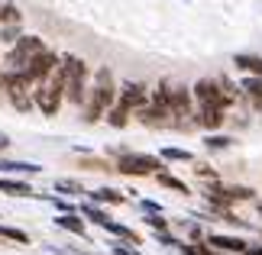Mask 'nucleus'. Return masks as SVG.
I'll return each instance as SVG.
<instances>
[{
	"label": "nucleus",
	"mask_w": 262,
	"mask_h": 255,
	"mask_svg": "<svg viewBox=\"0 0 262 255\" xmlns=\"http://www.w3.org/2000/svg\"><path fill=\"white\" fill-rule=\"evenodd\" d=\"M62 71H65V94H68V100H72V104H81L84 100V78H88L84 62L81 58H65Z\"/></svg>",
	"instance_id": "1"
},
{
	"label": "nucleus",
	"mask_w": 262,
	"mask_h": 255,
	"mask_svg": "<svg viewBox=\"0 0 262 255\" xmlns=\"http://www.w3.org/2000/svg\"><path fill=\"white\" fill-rule=\"evenodd\" d=\"M114 100V84H110V71H97V87H94V100L88 107V120H97L104 113V107Z\"/></svg>",
	"instance_id": "2"
},
{
	"label": "nucleus",
	"mask_w": 262,
	"mask_h": 255,
	"mask_svg": "<svg viewBox=\"0 0 262 255\" xmlns=\"http://www.w3.org/2000/svg\"><path fill=\"white\" fill-rule=\"evenodd\" d=\"M117 168L123 171V175H152V171H159V158H152V155H123L117 161Z\"/></svg>",
	"instance_id": "3"
},
{
	"label": "nucleus",
	"mask_w": 262,
	"mask_h": 255,
	"mask_svg": "<svg viewBox=\"0 0 262 255\" xmlns=\"http://www.w3.org/2000/svg\"><path fill=\"white\" fill-rule=\"evenodd\" d=\"M36 52H42V42H39V39H19L16 49L10 52L7 62L13 65V68H26V62H29V58H33Z\"/></svg>",
	"instance_id": "4"
},
{
	"label": "nucleus",
	"mask_w": 262,
	"mask_h": 255,
	"mask_svg": "<svg viewBox=\"0 0 262 255\" xmlns=\"http://www.w3.org/2000/svg\"><path fill=\"white\" fill-rule=\"evenodd\" d=\"M143 100H146V87L143 84H126L123 87V100H120V104L129 110V107H139Z\"/></svg>",
	"instance_id": "5"
},
{
	"label": "nucleus",
	"mask_w": 262,
	"mask_h": 255,
	"mask_svg": "<svg viewBox=\"0 0 262 255\" xmlns=\"http://www.w3.org/2000/svg\"><path fill=\"white\" fill-rule=\"evenodd\" d=\"M207 246H214V249H227V252H243V249H246V242H243V239H233V236H210V239H207Z\"/></svg>",
	"instance_id": "6"
},
{
	"label": "nucleus",
	"mask_w": 262,
	"mask_h": 255,
	"mask_svg": "<svg viewBox=\"0 0 262 255\" xmlns=\"http://www.w3.org/2000/svg\"><path fill=\"white\" fill-rule=\"evenodd\" d=\"M233 62H236V68H243V71H253V75H262V58H256V55H236Z\"/></svg>",
	"instance_id": "7"
},
{
	"label": "nucleus",
	"mask_w": 262,
	"mask_h": 255,
	"mask_svg": "<svg viewBox=\"0 0 262 255\" xmlns=\"http://www.w3.org/2000/svg\"><path fill=\"white\" fill-rule=\"evenodd\" d=\"M0 191H7V194H19V197H29V184H23V181H10V178H0Z\"/></svg>",
	"instance_id": "8"
},
{
	"label": "nucleus",
	"mask_w": 262,
	"mask_h": 255,
	"mask_svg": "<svg viewBox=\"0 0 262 255\" xmlns=\"http://www.w3.org/2000/svg\"><path fill=\"white\" fill-rule=\"evenodd\" d=\"M55 223H58L62 229H68V233H78V236H84V223L75 220L72 213H65V217H55Z\"/></svg>",
	"instance_id": "9"
},
{
	"label": "nucleus",
	"mask_w": 262,
	"mask_h": 255,
	"mask_svg": "<svg viewBox=\"0 0 262 255\" xmlns=\"http://www.w3.org/2000/svg\"><path fill=\"white\" fill-rule=\"evenodd\" d=\"M91 197H94V200H104V203H120V200H123L117 191H110V188H100V191L91 194Z\"/></svg>",
	"instance_id": "10"
},
{
	"label": "nucleus",
	"mask_w": 262,
	"mask_h": 255,
	"mask_svg": "<svg viewBox=\"0 0 262 255\" xmlns=\"http://www.w3.org/2000/svg\"><path fill=\"white\" fill-rule=\"evenodd\" d=\"M0 171H39V165H26V161H0Z\"/></svg>",
	"instance_id": "11"
},
{
	"label": "nucleus",
	"mask_w": 262,
	"mask_h": 255,
	"mask_svg": "<svg viewBox=\"0 0 262 255\" xmlns=\"http://www.w3.org/2000/svg\"><path fill=\"white\" fill-rule=\"evenodd\" d=\"M107 120H110V126H123V123H126V107H123V104H120V107H114Z\"/></svg>",
	"instance_id": "12"
},
{
	"label": "nucleus",
	"mask_w": 262,
	"mask_h": 255,
	"mask_svg": "<svg viewBox=\"0 0 262 255\" xmlns=\"http://www.w3.org/2000/svg\"><path fill=\"white\" fill-rule=\"evenodd\" d=\"M243 87L259 100V97H262V75H259V78H246V81H243Z\"/></svg>",
	"instance_id": "13"
},
{
	"label": "nucleus",
	"mask_w": 262,
	"mask_h": 255,
	"mask_svg": "<svg viewBox=\"0 0 262 255\" xmlns=\"http://www.w3.org/2000/svg\"><path fill=\"white\" fill-rule=\"evenodd\" d=\"M159 184H165V188H172V191H181V194L188 191L185 181H178V178H172V175H159Z\"/></svg>",
	"instance_id": "14"
},
{
	"label": "nucleus",
	"mask_w": 262,
	"mask_h": 255,
	"mask_svg": "<svg viewBox=\"0 0 262 255\" xmlns=\"http://www.w3.org/2000/svg\"><path fill=\"white\" fill-rule=\"evenodd\" d=\"M0 236H7V239H16V242H29V236L23 229H10V226H0Z\"/></svg>",
	"instance_id": "15"
},
{
	"label": "nucleus",
	"mask_w": 262,
	"mask_h": 255,
	"mask_svg": "<svg viewBox=\"0 0 262 255\" xmlns=\"http://www.w3.org/2000/svg\"><path fill=\"white\" fill-rule=\"evenodd\" d=\"M162 158H175V161H191V152H185V149H165V152H162Z\"/></svg>",
	"instance_id": "16"
},
{
	"label": "nucleus",
	"mask_w": 262,
	"mask_h": 255,
	"mask_svg": "<svg viewBox=\"0 0 262 255\" xmlns=\"http://www.w3.org/2000/svg\"><path fill=\"white\" fill-rule=\"evenodd\" d=\"M81 210H84V213H88V217L94 220V223H100V226L107 223V213H104V210H97V207H81Z\"/></svg>",
	"instance_id": "17"
},
{
	"label": "nucleus",
	"mask_w": 262,
	"mask_h": 255,
	"mask_svg": "<svg viewBox=\"0 0 262 255\" xmlns=\"http://www.w3.org/2000/svg\"><path fill=\"white\" fill-rule=\"evenodd\" d=\"M7 19H16V23H19V13H16V7H0V23H7Z\"/></svg>",
	"instance_id": "18"
},
{
	"label": "nucleus",
	"mask_w": 262,
	"mask_h": 255,
	"mask_svg": "<svg viewBox=\"0 0 262 255\" xmlns=\"http://www.w3.org/2000/svg\"><path fill=\"white\" fill-rule=\"evenodd\" d=\"M55 191H62V194H78V191H81V184H75V181H58Z\"/></svg>",
	"instance_id": "19"
},
{
	"label": "nucleus",
	"mask_w": 262,
	"mask_h": 255,
	"mask_svg": "<svg viewBox=\"0 0 262 255\" xmlns=\"http://www.w3.org/2000/svg\"><path fill=\"white\" fill-rule=\"evenodd\" d=\"M181 255H210L204 246H181Z\"/></svg>",
	"instance_id": "20"
},
{
	"label": "nucleus",
	"mask_w": 262,
	"mask_h": 255,
	"mask_svg": "<svg viewBox=\"0 0 262 255\" xmlns=\"http://www.w3.org/2000/svg\"><path fill=\"white\" fill-rule=\"evenodd\" d=\"M207 146H210V149H227V146H230V139L217 136V139H207Z\"/></svg>",
	"instance_id": "21"
},
{
	"label": "nucleus",
	"mask_w": 262,
	"mask_h": 255,
	"mask_svg": "<svg viewBox=\"0 0 262 255\" xmlns=\"http://www.w3.org/2000/svg\"><path fill=\"white\" fill-rule=\"evenodd\" d=\"M0 39H7V42H13V39H19V33H16V29H4V33H0Z\"/></svg>",
	"instance_id": "22"
},
{
	"label": "nucleus",
	"mask_w": 262,
	"mask_h": 255,
	"mask_svg": "<svg viewBox=\"0 0 262 255\" xmlns=\"http://www.w3.org/2000/svg\"><path fill=\"white\" fill-rule=\"evenodd\" d=\"M149 220V226H156V229H165V220L162 217H146Z\"/></svg>",
	"instance_id": "23"
},
{
	"label": "nucleus",
	"mask_w": 262,
	"mask_h": 255,
	"mask_svg": "<svg viewBox=\"0 0 262 255\" xmlns=\"http://www.w3.org/2000/svg\"><path fill=\"white\" fill-rule=\"evenodd\" d=\"M114 252H117V255H136L133 249H123V246H114Z\"/></svg>",
	"instance_id": "24"
},
{
	"label": "nucleus",
	"mask_w": 262,
	"mask_h": 255,
	"mask_svg": "<svg viewBox=\"0 0 262 255\" xmlns=\"http://www.w3.org/2000/svg\"><path fill=\"white\" fill-rule=\"evenodd\" d=\"M249 255H262V249H249Z\"/></svg>",
	"instance_id": "25"
},
{
	"label": "nucleus",
	"mask_w": 262,
	"mask_h": 255,
	"mask_svg": "<svg viewBox=\"0 0 262 255\" xmlns=\"http://www.w3.org/2000/svg\"><path fill=\"white\" fill-rule=\"evenodd\" d=\"M0 149H7V139L4 136H0Z\"/></svg>",
	"instance_id": "26"
}]
</instances>
